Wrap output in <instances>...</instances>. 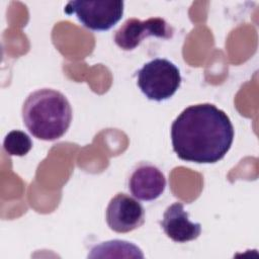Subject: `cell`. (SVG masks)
Here are the masks:
<instances>
[{
	"mask_svg": "<svg viewBox=\"0 0 259 259\" xmlns=\"http://www.w3.org/2000/svg\"><path fill=\"white\" fill-rule=\"evenodd\" d=\"M233 140L230 117L210 103L186 107L171 125L173 150L179 159L187 162H219L231 149Z\"/></svg>",
	"mask_w": 259,
	"mask_h": 259,
	"instance_id": "cell-1",
	"label": "cell"
},
{
	"mask_svg": "<svg viewBox=\"0 0 259 259\" xmlns=\"http://www.w3.org/2000/svg\"><path fill=\"white\" fill-rule=\"evenodd\" d=\"M23 123L28 132L42 141L63 137L72 121V107L67 97L50 88L30 93L21 109Z\"/></svg>",
	"mask_w": 259,
	"mask_h": 259,
	"instance_id": "cell-2",
	"label": "cell"
},
{
	"mask_svg": "<svg viewBox=\"0 0 259 259\" xmlns=\"http://www.w3.org/2000/svg\"><path fill=\"white\" fill-rule=\"evenodd\" d=\"M137 84L144 95L155 101L172 97L181 84L179 69L167 59H154L137 73Z\"/></svg>",
	"mask_w": 259,
	"mask_h": 259,
	"instance_id": "cell-3",
	"label": "cell"
},
{
	"mask_svg": "<svg viewBox=\"0 0 259 259\" xmlns=\"http://www.w3.org/2000/svg\"><path fill=\"white\" fill-rule=\"evenodd\" d=\"M123 1H70L65 12L75 14L78 20L92 30H108L123 14Z\"/></svg>",
	"mask_w": 259,
	"mask_h": 259,
	"instance_id": "cell-4",
	"label": "cell"
},
{
	"mask_svg": "<svg viewBox=\"0 0 259 259\" xmlns=\"http://www.w3.org/2000/svg\"><path fill=\"white\" fill-rule=\"evenodd\" d=\"M172 35L173 28L161 17H151L147 20L128 18L115 31L114 41L121 50L132 51L148 36L168 39Z\"/></svg>",
	"mask_w": 259,
	"mask_h": 259,
	"instance_id": "cell-5",
	"label": "cell"
},
{
	"mask_svg": "<svg viewBox=\"0 0 259 259\" xmlns=\"http://www.w3.org/2000/svg\"><path fill=\"white\" fill-rule=\"evenodd\" d=\"M106 223L116 233L132 232L145 223V209L134 197L117 193L106 207Z\"/></svg>",
	"mask_w": 259,
	"mask_h": 259,
	"instance_id": "cell-6",
	"label": "cell"
},
{
	"mask_svg": "<svg viewBox=\"0 0 259 259\" xmlns=\"http://www.w3.org/2000/svg\"><path fill=\"white\" fill-rule=\"evenodd\" d=\"M166 178L162 171L149 163L139 164L128 179V189L138 199L151 201L157 199L165 190Z\"/></svg>",
	"mask_w": 259,
	"mask_h": 259,
	"instance_id": "cell-7",
	"label": "cell"
},
{
	"mask_svg": "<svg viewBox=\"0 0 259 259\" xmlns=\"http://www.w3.org/2000/svg\"><path fill=\"white\" fill-rule=\"evenodd\" d=\"M160 225L167 237L177 243L195 240L201 234V225L190 222L183 203L178 201L166 208Z\"/></svg>",
	"mask_w": 259,
	"mask_h": 259,
	"instance_id": "cell-8",
	"label": "cell"
},
{
	"mask_svg": "<svg viewBox=\"0 0 259 259\" xmlns=\"http://www.w3.org/2000/svg\"><path fill=\"white\" fill-rule=\"evenodd\" d=\"M88 257H138L143 258L141 249L133 243L112 240L94 246Z\"/></svg>",
	"mask_w": 259,
	"mask_h": 259,
	"instance_id": "cell-9",
	"label": "cell"
},
{
	"mask_svg": "<svg viewBox=\"0 0 259 259\" xmlns=\"http://www.w3.org/2000/svg\"><path fill=\"white\" fill-rule=\"evenodd\" d=\"M31 148V139L22 131L13 130L9 132L3 141V149L10 156H25Z\"/></svg>",
	"mask_w": 259,
	"mask_h": 259,
	"instance_id": "cell-10",
	"label": "cell"
}]
</instances>
